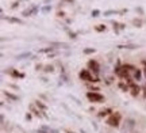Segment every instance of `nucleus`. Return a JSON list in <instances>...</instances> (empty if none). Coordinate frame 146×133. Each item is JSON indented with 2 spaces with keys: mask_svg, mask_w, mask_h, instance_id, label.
Returning <instances> with one entry per match:
<instances>
[{
  "mask_svg": "<svg viewBox=\"0 0 146 133\" xmlns=\"http://www.w3.org/2000/svg\"><path fill=\"white\" fill-rule=\"evenodd\" d=\"M120 121H122V114L119 112H114L110 117L106 118V124L111 128H119Z\"/></svg>",
  "mask_w": 146,
  "mask_h": 133,
  "instance_id": "nucleus-1",
  "label": "nucleus"
},
{
  "mask_svg": "<svg viewBox=\"0 0 146 133\" xmlns=\"http://www.w3.org/2000/svg\"><path fill=\"white\" fill-rule=\"evenodd\" d=\"M78 78H80V80L88 82V83H98V82H100L98 78H94L92 72H91L88 68H87V69H81V71L78 72Z\"/></svg>",
  "mask_w": 146,
  "mask_h": 133,
  "instance_id": "nucleus-2",
  "label": "nucleus"
},
{
  "mask_svg": "<svg viewBox=\"0 0 146 133\" xmlns=\"http://www.w3.org/2000/svg\"><path fill=\"white\" fill-rule=\"evenodd\" d=\"M85 96L91 103H103L104 102V95H102L98 91H88Z\"/></svg>",
  "mask_w": 146,
  "mask_h": 133,
  "instance_id": "nucleus-3",
  "label": "nucleus"
},
{
  "mask_svg": "<svg viewBox=\"0 0 146 133\" xmlns=\"http://www.w3.org/2000/svg\"><path fill=\"white\" fill-rule=\"evenodd\" d=\"M87 67H88V69L91 71V72H94V75H99V72H100V64L96 61V60H94V59H91L88 61V64H87Z\"/></svg>",
  "mask_w": 146,
  "mask_h": 133,
  "instance_id": "nucleus-4",
  "label": "nucleus"
},
{
  "mask_svg": "<svg viewBox=\"0 0 146 133\" xmlns=\"http://www.w3.org/2000/svg\"><path fill=\"white\" fill-rule=\"evenodd\" d=\"M5 74L12 76V78H16V79H25V74L19 72V71L15 68H7L5 69Z\"/></svg>",
  "mask_w": 146,
  "mask_h": 133,
  "instance_id": "nucleus-5",
  "label": "nucleus"
},
{
  "mask_svg": "<svg viewBox=\"0 0 146 133\" xmlns=\"http://www.w3.org/2000/svg\"><path fill=\"white\" fill-rule=\"evenodd\" d=\"M38 7L36 5H33V7H30V8H27V10H25L23 12H22V15L23 16H31V15H35L36 12H38Z\"/></svg>",
  "mask_w": 146,
  "mask_h": 133,
  "instance_id": "nucleus-6",
  "label": "nucleus"
},
{
  "mask_svg": "<svg viewBox=\"0 0 146 133\" xmlns=\"http://www.w3.org/2000/svg\"><path fill=\"white\" fill-rule=\"evenodd\" d=\"M112 113H114V110H112L111 107H106V109H103V110H100V112L98 113V116H99L100 118H104V117H110Z\"/></svg>",
  "mask_w": 146,
  "mask_h": 133,
  "instance_id": "nucleus-7",
  "label": "nucleus"
},
{
  "mask_svg": "<svg viewBox=\"0 0 146 133\" xmlns=\"http://www.w3.org/2000/svg\"><path fill=\"white\" fill-rule=\"evenodd\" d=\"M139 92H141V87H139V86H137L135 83L130 84V94L134 96V98L139 95Z\"/></svg>",
  "mask_w": 146,
  "mask_h": 133,
  "instance_id": "nucleus-8",
  "label": "nucleus"
},
{
  "mask_svg": "<svg viewBox=\"0 0 146 133\" xmlns=\"http://www.w3.org/2000/svg\"><path fill=\"white\" fill-rule=\"evenodd\" d=\"M34 56H33L31 52H25V53H21V54H16L15 60L18 61H22V60H26V59H33Z\"/></svg>",
  "mask_w": 146,
  "mask_h": 133,
  "instance_id": "nucleus-9",
  "label": "nucleus"
},
{
  "mask_svg": "<svg viewBox=\"0 0 146 133\" xmlns=\"http://www.w3.org/2000/svg\"><path fill=\"white\" fill-rule=\"evenodd\" d=\"M112 29H114V31L115 34H119L120 30H125L126 29V25L125 23H118V22H112Z\"/></svg>",
  "mask_w": 146,
  "mask_h": 133,
  "instance_id": "nucleus-10",
  "label": "nucleus"
},
{
  "mask_svg": "<svg viewBox=\"0 0 146 133\" xmlns=\"http://www.w3.org/2000/svg\"><path fill=\"white\" fill-rule=\"evenodd\" d=\"M127 10H120V11H116V10H107L104 11V16H111V15H119V14H126Z\"/></svg>",
  "mask_w": 146,
  "mask_h": 133,
  "instance_id": "nucleus-11",
  "label": "nucleus"
},
{
  "mask_svg": "<svg viewBox=\"0 0 146 133\" xmlns=\"http://www.w3.org/2000/svg\"><path fill=\"white\" fill-rule=\"evenodd\" d=\"M116 48L118 49H127V50H134V49H138L139 46L135 45V43H123V45H118Z\"/></svg>",
  "mask_w": 146,
  "mask_h": 133,
  "instance_id": "nucleus-12",
  "label": "nucleus"
},
{
  "mask_svg": "<svg viewBox=\"0 0 146 133\" xmlns=\"http://www.w3.org/2000/svg\"><path fill=\"white\" fill-rule=\"evenodd\" d=\"M30 110H31V113H34V116H35V117H38V118L43 117V112H41L35 105H30Z\"/></svg>",
  "mask_w": 146,
  "mask_h": 133,
  "instance_id": "nucleus-13",
  "label": "nucleus"
},
{
  "mask_svg": "<svg viewBox=\"0 0 146 133\" xmlns=\"http://www.w3.org/2000/svg\"><path fill=\"white\" fill-rule=\"evenodd\" d=\"M3 19H7V22H10V23H15V25H23V21L19 19V18H15V16H3Z\"/></svg>",
  "mask_w": 146,
  "mask_h": 133,
  "instance_id": "nucleus-14",
  "label": "nucleus"
},
{
  "mask_svg": "<svg viewBox=\"0 0 146 133\" xmlns=\"http://www.w3.org/2000/svg\"><path fill=\"white\" fill-rule=\"evenodd\" d=\"M142 78H143V72H142V69H137V71L133 72V79L134 80L139 82V80H142Z\"/></svg>",
  "mask_w": 146,
  "mask_h": 133,
  "instance_id": "nucleus-15",
  "label": "nucleus"
},
{
  "mask_svg": "<svg viewBox=\"0 0 146 133\" xmlns=\"http://www.w3.org/2000/svg\"><path fill=\"white\" fill-rule=\"evenodd\" d=\"M34 105H35V106L38 107L41 112H47V106L42 101H39V99H38V101H34Z\"/></svg>",
  "mask_w": 146,
  "mask_h": 133,
  "instance_id": "nucleus-16",
  "label": "nucleus"
},
{
  "mask_svg": "<svg viewBox=\"0 0 146 133\" xmlns=\"http://www.w3.org/2000/svg\"><path fill=\"white\" fill-rule=\"evenodd\" d=\"M50 46H53V48H64V49H68L69 45L66 42H50Z\"/></svg>",
  "mask_w": 146,
  "mask_h": 133,
  "instance_id": "nucleus-17",
  "label": "nucleus"
},
{
  "mask_svg": "<svg viewBox=\"0 0 146 133\" xmlns=\"http://www.w3.org/2000/svg\"><path fill=\"white\" fill-rule=\"evenodd\" d=\"M4 95L10 99V101L12 102H16V101H19V98H18V95H15V94H12V92H10V91H4Z\"/></svg>",
  "mask_w": 146,
  "mask_h": 133,
  "instance_id": "nucleus-18",
  "label": "nucleus"
},
{
  "mask_svg": "<svg viewBox=\"0 0 146 133\" xmlns=\"http://www.w3.org/2000/svg\"><path fill=\"white\" fill-rule=\"evenodd\" d=\"M118 87H119V88L123 91V92H127V91H130V86L127 84L126 82H119V83H118Z\"/></svg>",
  "mask_w": 146,
  "mask_h": 133,
  "instance_id": "nucleus-19",
  "label": "nucleus"
},
{
  "mask_svg": "<svg viewBox=\"0 0 146 133\" xmlns=\"http://www.w3.org/2000/svg\"><path fill=\"white\" fill-rule=\"evenodd\" d=\"M142 25H143V22H142V19H139V18H134V19H133V26L138 27V29H141Z\"/></svg>",
  "mask_w": 146,
  "mask_h": 133,
  "instance_id": "nucleus-20",
  "label": "nucleus"
},
{
  "mask_svg": "<svg viewBox=\"0 0 146 133\" xmlns=\"http://www.w3.org/2000/svg\"><path fill=\"white\" fill-rule=\"evenodd\" d=\"M126 124H127V129H134L137 122L133 120V118H127V120H126Z\"/></svg>",
  "mask_w": 146,
  "mask_h": 133,
  "instance_id": "nucleus-21",
  "label": "nucleus"
},
{
  "mask_svg": "<svg viewBox=\"0 0 146 133\" xmlns=\"http://www.w3.org/2000/svg\"><path fill=\"white\" fill-rule=\"evenodd\" d=\"M54 52V48L53 46H49V48H43V49H39L38 50V53H47V54H50Z\"/></svg>",
  "mask_w": 146,
  "mask_h": 133,
  "instance_id": "nucleus-22",
  "label": "nucleus"
},
{
  "mask_svg": "<svg viewBox=\"0 0 146 133\" xmlns=\"http://www.w3.org/2000/svg\"><path fill=\"white\" fill-rule=\"evenodd\" d=\"M65 30H66V33H68V35H69L70 39H77V33L72 31V30H69V29H66V27H65Z\"/></svg>",
  "mask_w": 146,
  "mask_h": 133,
  "instance_id": "nucleus-23",
  "label": "nucleus"
},
{
  "mask_svg": "<svg viewBox=\"0 0 146 133\" xmlns=\"http://www.w3.org/2000/svg\"><path fill=\"white\" fill-rule=\"evenodd\" d=\"M43 72H46V74H52V72H54V65H50V64L45 65V68H43Z\"/></svg>",
  "mask_w": 146,
  "mask_h": 133,
  "instance_id": "nucleus-24",
  "label": "nucleus"
},
{
  "mask_svg": "<svg viewBox=\"0 0 146 133\" xmlns=\"http://www.w3.org/2000/svg\"><path fill=\"white\" fill-rule=\"evenodd\" d=\"M106 29H107V27H106L104 25H96V26H95V31L102 33V31H106Z\"/></svg>",
  "mask_w": 146,
  "mask_h": 133,
  "instance_id": "nucleus-25",
  "label": "nucleus"
},
{
  "mask_svg": "<svg viewBox=\"0 0 146 133\" xmlns=\"http://www.w3.org/2000/svg\"><path fill=\"white\" fill-rule=\"evenodd\" d=\"M123 67H125L129 72H134V71H137V69H138L137 67H134V65H131V64H123Z\"/></svg>",
  "mask_w": 146,
  "mask_h": 133,
  "instance_id": "nucleus-26",
  "label": "nucleus"
},
{
  "mask_svg": "<svg viewBox=\"0 0 146 133\" xmlns=\"http://www.w3.org/2000/svg\"><path fill=\"white\" fill-rule=\"evenodd\" d=\"M95 52H96V49H95V48H85L83 50L84 54H94Z\"/></svg>",
  "mask_w": 146,
  "mask_h": 133,
  "instance_id": "nucleus-27",
  "label": "nucleus"
},
{
  "mask_svg": "<svg viewBox=\"0 0 146 133\" xmlns=\"http://www.w3.org/2000/svg\"><path fill=\"white\" fill-rule=\"evenodd\" d=\"M41 11L43 12V14H47V12H50V11H52V5H50V4H46L45 7H42Z\"/></svg>",
  "mask_w": 146,
  "mask_h": 133,
  "instance_id": "nucleus-28",
  "label": "nucleus"
},
{
  "mask_svg": "<svg viewBox=\"0 0 146 133\" xmlns=\"http://www.w3.org/2000/svg\"><path fill=\"white\" fill-rule=\"evenodd\" d=\"M91 15L94 16V18H98V16L100 15V10H92V12H91Z\"/></svg>",
  "mask_w": 146,
  "mask_h": 133,
  "instance_id": "nucleus-29",
  "label": "nucleus"
},
{
  "mask_svg": "<svg viewBox=\"0 0 146 133\" xmlns=\"http://www.w3.org/2000/svg\"><path fill=\"white\" fill-rule=\"evenodd\" d=\"M142 65H143V69H142V72H143V78L146 79V60H142Z\"/></svg>",
  "mask_w": 146,
  "mask_h": 133,
  "instance_id": "nucleus-30",
  "label": "nucleus"
},
{
  "mask_svg": "<svg viewBox=\"0 0 146 133\" xmlns=\"http://www.w3.org/2000/svg\"><path fill=\"white\" fill-rule=\"evenodd\" d=\"M43 68H45V65H42V64L35 65V71H43Z\"/></svg>",
  "mask_w": 146,
  "mask_h": 133,
  "instance_id": "nucleus-31",
  "label": "nucleus"
},
{
  "mask_svg": "<svg viewBox=\"0 0 146 133\" xmlns=\"http://www.w3.org/2000/svg\"><path fill=\"white\" fill-rule=\"evenodd\" d=\"M36 133H49V132H47L46 129H43V128H39V129H38V130H36Z\"/></svg>",
  "mask_w": 146,
  "mask_h": 133,
  "instance_id": "nucleus-32",
  "label": "nucleus"
},
{
  "mask_svg": "<svg viewBox=\"0 0 146 133\" xmlns=\"http://www.w3.org/2000/svg\"><path fill=\"white\" fill-rule=\"evenodd\" d=\"M135 11H137V12H138V14H141V15H143V10H142L141 7H137V8H135Z\"/></svg>",
  "mask_w": 146,
  "mask_h": 133,
  "instance_id": "nucleus-33",
  "label": "nucleus"
},
{
  "mask_svg": "<svg viewBox=\"0 0 146 133\" xmlns=\"http://www.w3.org/2000/svg\"><path fill=\"white\" fill-rule=\"evenodd\" d=\"M18 5H19V1H14V3H12V5H11V8L14 10V8H16Z\"/></svg>",
  "mask_w": 146,
  "mask_h": 133,
  "instance_id": "nucleus-34",
  "label": "nucleus"
},
{
  "mask_svg": "<svg viewBox=\"0 0 146 133\" xmlns=\"http://www.w3.org/2000/svg\"><path fill=\"white\" fill-rule=\"evenodd\" d=\"M26 120L27 121H30V120H31V114H30V113H27L26 114Z\"/></svg>",
  "mask_w": 146,
  "mask_h": 133,
  "instance_id": "nucleus-35",
  "label": "nucleus"
},
{
  "mask_svg": "<svg viewBox=\"0 0 146 133\" xmlns=\"http://www.w3.org/2000/svg\"><path fill=\"white\" fill-rule=\"evenodd\" d=\"M56 54H57V53H50V54H49V59H53V57H56Z\"/></svg>",
  "mask_w": 146,
  "mask_h": 133,
  "instance_id": "nucleus-36",
  "label": "nucleus"
},
{
  "mask_svg": "<svg viewBox=\"0 0 146 133\" xmlns=\"http://www.w3.org/2000/svg\"><path fill=\"white\" fill-rule=\"evenodd\" d=\"M65 133H76V132H73V130H69V129H65Z\"/></svg>",
  "mask_w": 146,
  "mask_h": 133,
  "instance_id": "nucleus-37",
  "label": "nucleus"
},
{
  "mask_svg": "<svg viewBox=\"0 0 146 133\" xmlns=\"http://www.w3.org/2000/svg\"><path fill=\"white\" fill-rule=\"evenodd\" d=\"M57 15H58V16H65V14H64V12H58Z\"/></svg>",
  "mask_w": 146,
  "mask_h": 133,
  "instance_id": "nucleus-38",
  "label": "nucleus"
},
{
  "mask_svg": "<svg viewBox=\"0 0 146 133\" xmlns=\"http://www.w3.org/2000/svg\"><path fill=\"white\" fill-rule=\"evenodd\" d=\"M64 1H68V3H72V4L74 3V0H64Z\"/></svg>",
  "mask_w": 146,
  "mask_h": 133,
  "instance_id": "nucleus-39",
  "label": "nucleus"
},
{
  "mask_svg": "<svg viewBox=\"0 0 146 133\" xmlns=\"http://www.w3.org/2000/svg\"><path fill=\"white\" fill-rule=\"evenodd\" d=\"M80 133H87V132H85V130H83V129H81V130H80Z\"/></svg>",
  "mask_w": 146,
  "mask_h": 133,
  "instance_id": "nucleus-40",
  "label": "nucleus"
}]
</instances>
